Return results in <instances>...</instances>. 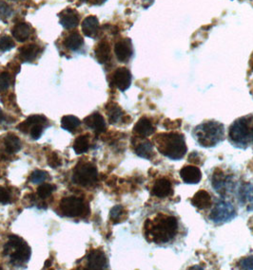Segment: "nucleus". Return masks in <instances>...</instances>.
<instances>
[{
  "label": "nucleus",
  "mask_w": 253,
  "mask_h": 270,
  "mask_svg": "<svg viewBox=\"0 0 253 270\" xmlns=\"http://www.w3.org/2000/svg\"><path fill=\"white\" fill-rule=\"evenodd\" d=\"M178 232L176 217L158 213L152 219H148L144 225L145 237L154 244H166L174 239Z\"/></svg>",
  "instance_id": "1"
},
{
  "label": "nucleus",
  "mask_w": 253,
  "mask_h": 270,
  "mask_svg": "<svg viewBox=\"0 0 253 270\" xmlns=\"http://www.w3.org/2000/svg\"><path fill=\"white\" fill-rule=\"evenodd\" d=\"M154 142L159 152L173 160L182 159L188 150L184 136L178 132L158 134Z\"/></svg>",
  "instance_id": "2"
},
{
  "label": "nucleus",
  "mask_w": 253,
  "mask_h": 270,
  "mask_svg": "<svg viewBox=\"0 0 253 270\" xmlns=\"http://www.w3.org/2000/svg\"><path fill=\"white\" fill-rule=\"evenodd\" d=\"M229 138L234 146L241 149L253 145V115L239 118L231 124Z\"/></svg>",
  "instance_id": "3"
},
{
  "label": "nucleus",
  "mask_w": 253,
  "mask_h": 270,
  "mask_svg": "<svg viewBox=\"0 0 253 270\" xmlns=\"http://www.w3.org/2000/svg\"><path fill=\"white\" fill-rule=\"evenodd\" d=\"M194 139L199 145L210 148L224 140V125L218 122H206L196 126L192 132Z\"/></svg>",
  "instance_id": "4"
},
{
  "label": "nucleus",
  "mask_w": 253,
  "mask_h": 270,
  "mask_svg": "<svg viewBox=\"0 0 253 270\" xmlns=\"http://www.w3.org/2000/svg\"><path fill=\"white\" fill-rule=\"evenodd\" d=\"M4 254L10 255L11 263L20 266L30 260L31 248L27 243L16 235H11L4 247Z\"/></svg>",
  "instance_id": "5"
},
{
  "label": "nucleus",
  "mask_w": 253,
  "mask_h": 270,
  "mask_svg": "<svg viewBox=\"0 0 253 270\" xmlns=\"http://www.w3.org/2000/svg\"><path fill=\"white\" fill-rule=\"evenodd\" d=\"M98 172L94 164L90 162H80L73 170L72 181L83 187L93 185L97 181Z\"/></svg>",
  "instance_id": "6"
},
{
  "label": "nucleus",
  "mask_w": 253,
  "mask_h": 270,
  "mask_svg": "<svg viewBox=\"0 0 253 270\" xmlns=\"http://www.w3.org/2000/svg\"><path fill=\"white\" fill-rule=\"evenodd\" d=\"M236 209L234 206L227 200H219L214 209L210 212L209 219L216 223V224H222V223H227L236 216Z\"/></svg>",
  "instance_id": "7"
},
{
  "label": "nucleus",
  "mask_w": 253,
  "mask_h": 270,
  "mask_svg": "<svg viewBox=\"0 0 253 270\" xmlns=\"http://www.w3.org/2000/svg\"><path fill=\"white\" fill-rule=\"evenodd\" d=\"M60 210L68 217L82 216L87 211L88 206L85 201L76 196L65 197L60 202Z\"/></svg>",
  "instance_id": "8"
},
{
  "label": "nucleus",
  "mask_w": 253,
  "mask_h": 270,
  "mask_svg": "<svg viewBox=\"0 0 253 270\" xmlns=\"http://www.w3.org/2000/svg\"><path fill=\"white\" fill-rule=\"evenodd\" d=\"M213 187L214 191L221 195H226L231 193L235 189V183L232 178L225 175L222 171L214 172L213 177Z\"/></svg>",
  "instance_id": "9"
},
{
  "label": "nucleus",
  "mask_w": 253,
  "mask_h": 270,
  "mask_svg": "<svg viewBox=\"0 0 253 270\" xmlns=\"http://www.w3.org/2000/svg\"><path fill=\"white\" fill-rule=\"evenodd\" d=\"M87 265L89 269H107L108 259L102 250L93 249L88 255Z\"/></svg>",
  "instance_id": "10"
},
{
  "label": "nucleus",
  "mask_w": 253,
  "mask_h": 270,
  "mask_svg": "<svg viewBox=\"0 0 253 270\" xmlns=\"http://www.w3.org/2000/svg\"><path fill=\"white\" fill-rule=\"evenodd\" d=\"M112 83L120 91H126L132 84V73L126 68H118L114 71Z\"/></svg>",
  "instance_id": "11"
},
{
  "label": "nucleus",
  "mask_w": 253,
  "mask_h": 270,
  "mask_svg": "<svg viewBox=\"0 0 253 270\" xmlns=\"http://www.w3.org/2000/svg\"><path fill=\"white\" fill-rule=\"evenodd\" d=\"M114 53L119 62H128L134 53L132 41L130 39H123L117 42L114 46Z\"/></svg>",
  "instance_id": "12"
},
{
  "label": "nucleus",
  "mask_w": 253,
  "mask_h": 270,
  "mask_svg": "<svg viewBox=\"0 0 253 270\" xmlns=\"http://www.w3.org/2000/svg\"><path fill=\"white\" fill-rule=\"evenodd\" d=\"M237 199L248 211L253 210V185L245 183L237 190Z\"/></svg>",
  "instance_id": "13"
},
{
  "label": "nucleus",
  "mask_w": 253,
  "mask_h": 270,
  "mask_svg": "<svg viewBox=\"0 0 253 270\" xmlns=\"http://www.w3.org/2000/svg\"><path fill=\"white\" fill-rule=\"evenodd\" d=\"M174 189L172 182L167 178H159L158 180L155 181L154 185L151 190V194L159 197V198H164L173 195Z\"/></svg>",
  "instance_id": "14"
},
{
  "label": "nucleus",
  "mask_w": 253,
  "mask_h": 270,
  "mask_svg": "<svg viewBox=\"0 0 253 270\" xmlns=\"http://www.w3.org/2000/svg\"><path fill=\"white\" fill-rule=\"evenodd\" d=\"M180 177L187 184H197L202 179V173L198 167L186 166L180 171Z\"/></svg>",
  "instance_id": "15"
},
{
  "label": "nucleus",
  "mask_w": 253,
  "mask_h": 270,
  "mask_svg": "<svg viewBox=\"0 0 253 270\" xmlns=\"http://www.w3.org/2000/svg\"><path fill=\"white\" fill-rule=\"evenodd\" d=\"M59 17H60V24L67 30L75 28L79 23L78 14L76 11L72 9L65 10L59 15Z\"/></svg>",
  "instance_id": "16"
},
{
  "label": "nucleus",
  "mask_w": 253,
  "mask_h": 270,
  "mask_svg": "<svg viewBox=\"0 0 253 270\" xmlns=\"http://www.w3.org/2000/svg\"><path fill=\"white\" fill-rule=\"evenodd\" d=\"M84 124H86L89 128L95 130L97 134L103 133L106 131V128H107L106 122L100 113H94L88 116L87 118H85Z\"/></svg>",
  "instance_id": "17"
},
{
  "label": "nucleus",
  "mask_w": 253,
  "mask_h": 270,
  "mask_svg": "<svg viewBox=\"0 0 253 270\" xmlns=\"http://www.w3.org/2000/svg\"><path fill=\"white\" fill-rule=\"evenodd\" d=\"M99 21L96 16H90L86 17L82 22V31L85 36L93 38L98 32Z\"/></svg>",
  "instance_id": "18"
},
{
  "label": "nucleus",
  "mask_w": 253,
  "mask_h": 270,
  "mask_svg": "<svg viewBox=\"0 0 253 270\" xmlns=\"http://www.w3.org/2000/svg\"><path fill=\"white\" fill-rule=\"evenodd\" d=\"M40 47L35 44H29L19 48V58L23 62H32L40 52Z\"/></svg>",
  "instance_id": "19"
},
{
  "label": "nucleus",
  "mask_w": 253,
  "mask_h": 270,
  "mask_svg": "<svg viewBox=\"0 0 253 270\" xmlns=\"http://www.w3.org/2000/svg\"><path fill=\"white\" fill-rule=\"evenodd\" d=\"M212 197L210 194L206 191L201 190L195 193L191 199V204L199 209H205L209 208L212 205Z\"/></svg>",
  "instance_id": "20"
},
{
  "label": "nucleus",
  "mask_w": 253,
  "mask_h": 270,
  "mask_svg": "<svg viewBox=\"0 0 253 270\" xmlns=\"http://www.w3.org/2000/svg\"><path fill=\"white\" fill-rule=\"evenodd\" d=\"M135 133L141 137H149L155 132V127L148 118H141L134 128Z\"/></svg>",
  "instance_id": "21"
},
{
  "label": "nucleus",
  "mask_w": 253,
  "mask_h": 270,
  "mask_svg": "<svg viewBox=\"0 0 253 270\" xmlns=\"http://www.w3.org/2000/svg\"><path fill=\"white\" fill-rule=\"evenodd\" d=\"M31 27L27 23H17L12 30L14 38L18 42H25L31 35Z\"/></svg>",
  "instance_id": "22"
},
{
  "label": "nucleus",
  "mask_w": 253,
  "mask_h": 270,
  "mask_svg": "<svg viewBox=\"0 0 253 270\" xmlns=\"http://www.w3.org/2000/svg\"><path fill=\"white\" fill-rule=\"evenodd\" d=\"M95 53L97 62L106 64L111 57V47L109 43L106 41L100 42L95 47Z\"/></svg>",
  "instance_id": "23"
},
{
  "label": "nucleus",
  "mask_w": 253,
  "mask_h": 270,
  "mask_svg": "<svg viewBox=\"0 0 253 270\" xmlns=\"http://www.w3.org/2000/svg\"><path fill=\"white\" fill-rule=\"evenodd\" d=\"M4 145H5V151L9 154H16L18 151H20L22 147L20 139L13 133H10L5 137Z\"/></svg>",
  "instance_id": "24"
},
{
  "label": "nucleus",
  "mask_w": 253,
  "mask_h": 270,
  "mask_svg": "<svg viewBox=\"0 0 253 270\" xmlns=\"http://www.w3.org/2000/svg\"><path fill=\"white\" fill-rule=\"evenodd\" d=\"M46 123H47L46 117L42 116V115H33V116L29 117L26 121H24L21 124H18L17 129L20 132H23L25 134H27L32 128V125L36 124H46Z\"/></svg>",
  "instance_id": "25"
},
{
  "label": "nucleus",
  "mask_w": 253,
  "mask_h": 270,
  "mask_svg": "<svg viewBox=\"0 0 253 270\" xmlns=\"http://www.w3.org/2000/svg\"><path fill=\"white\" fill-rule=\"evenodd\" d=\"M64 44L70 50L76 51L83 46L84 40L78 32H71L65 38Z\"/></svg>",
  "instance_id": "26"
},
{
  "label": "nucleus",
  "mask_w": 253,
  "mask_h": 270,
  "mask_svg": "<svg viewBox=\"0 0 253 270\" xmlns=\"http://www.w3.org/2000/svg\"><path fill=\"white\" fill-rule=\"evenodd\" d=\"M135 153L138 156H140L142 158L150 159L153 155V145L150 143L149 140H146L136 146Z\"/></svg>",
  "instance_id": "27"
},
{
  "label": "nucleus",
  "mask_w": 253,
  "mask_h": 270,
  "mask_svg": "<svg viewBox=\"0 0 253 270\" xmlns=\"http://www.w3.org/2000/svg\"><path fill=\"white\" fill-rule=\"evenodd\" d=\"M81 124L79 119L77 117L72 115L64 116L61 120V126L64 130L69 132H73L77 127H79Z\"/></svg>",
  "instance_id": "28"
},
{
  "label": "nucleus",
  "mask_w": 253,
  "mask_h": 270,
  "mask_svg": "<svg viewBox=\"0 0 253 270\" xmlns=\"http://www.w3.org/2000/svg\"><path fill=\"white\" fill-rule=\"evenodd\" d=\"M90 148V139L86 135L79 136L73 142V150L77 154L86 153Z\"/></svg>",
  "instance_id": "29"
},
{
  "label": "nucleus",
  "mask_w": 253,
  "mask_h": 270,
  "mask_svg": "<svg viewBox=\"0 0 253 270\" xmlns=\"http://www.w3.org/2000/svg\"><path fill=\"white\" fill-rule=\"evenodd\" d=\"M109 121L111 124H116L123 116V111L116 103H111L107 106Z\"/></svg>",
  "instance_id": "30"
},
{
  "label": "nucleus",
  "mask_w": 253,
  "mask_h": 270,
  "mask_svg": "<svg viewBox=\"0 0 253 270\" xmlns=\"http://www.w3.org/2000/svg\"><path fill=\"white\" fill-rule=\"evenodd\" d=\"M55 189H56L55 186L49 184V183H44L38 187L37 195L39 196L40 198L45 199V198H48L49 196H51V194L55 191Z\"/></svg>",
  "instance_id": "31"
},
{
  "label": "nucleus",
  "mask_w": 253,
  "mask_h": 270,
  "mask_svg": "<svg viewBox=\"0 0 253 270\" xmlns=\"http://www.w3.org/2000/svg\"><path fill=\"white\" fill-rule=\"evenodd\" d=\"M12 76L9 72H1L0 73V93L5 92L12 85Z\"/></svg>",
  "instance_id": "32"
},
{
  "label": "nucleus",
  "mask_w": 253,
  "mask_h": 270,
  "mask_svg": "<svg viewBox=\"0 0 253 270\" xmlns=\"http://www.w3.org/2000/svg\"><path fill=\"white\" fill-rule=\"evenodd\" d=\"M49 176L45 171L35 170L30 177V181L33 184H39L47 180Z\"/></svg>",
  "instance_id": "33"
},
{
  "label": "nucleus",
  "mask_w": 253,
  "mask_h": 270,
  "mask_svg": "<svg viewBox=\"0 0 253 270\" xmlns=\"http://www.w3.org/2000/svg\"><path fill=\"white\" fill-rule=\"evenodd\" d=\"M15 46V41L8 35H3L0 37V51H9Z\"/></svg>",
  "instance_id": "34"
},
{
  "label": "nucleus",
  "mask_w": 253,
  "mask_h": 270,
  "mask_svg": "<svg viewBox=\"0 0 253 270\" xmlns=\"http://www.w3.org/2000/svg\"><path fill=\"white\" fill-rule=\"evenodd\" d=\"M124 215V208L121 205H117L111 208V219L114 224L118 223L121 217Z\"/></svg>",
  "instance_id": "35"
},
{
  "label": "nucleus",
  "mask_w": 253,
  "mask_h": 270,
  "mask_svg": "<svg viewBox=\"0 0 253 270\" xmlns=\"http://www.w3.org/2000/svg\"><path fill=\"white\" fill-rule=\"evenodd\" d=\"M13 11L8 4L4 1H0V19L1 20H6L12 15Z\"/></svg>",
  "instance_id": "36"
},
{
  "label": "nucleus",
  "mask_w": 253,
  "mask_h": 270,
  "mask_svg": "<svg viewBox=\"0 0 253 270\" xmlns=\"http://www.w3.org/2000/svg\"><path fill=\"white\" fill-rule=\"evenodd\" d=\"M44 124H36L32 125L29 131L32 139H38L42 136L44 131Z\"/></svg>",
  "instance_id": "37"
},
{
  "label": "nucleus",
  "mask_w": 253,
  "mask_h": 270,
  "mask_svg": "<svg viewBox=\"0 0 253 270\" xmlns=\"http://www.w3.org/2000/svg\"><path fill=\"white\" fill-rule=\"evenodd\" d=\"M48 164L52 167V168H57L61 165V158L59 157V155L57 153L54 152L52 154L49 156L48 158Z\"/></svg>",
  "instance_id": "38"
},
{
  "label": "nucleus",
  "mask_w": 253,
  "mask_h": 270,
  "mask_svg": "<svg viewBox=\"0 0 253 270\" xmlns=\"http://www.w3.org/2000/svg\"><path fill=\"white\" fill-rule=\"evenodd\" d=\"M10 202H11V193L6 188L0 186V203L9 204Z\"/></svg>",
  "instance_id": "39"
},
{
  "label": "nucleus",
  "mask_w": 253,
  "mask_h": 270,
  "mask_svg": "<svg viewBox=\"0 0 253 270\" xmlns=\"http://www.w3.org/2000/svg\"><path fill=\"white\" fill-rule=\"evenodd\" d=\"M239 267L242 269H253V257H246L243 258L239 262Z\"/></svg>",
  "instance_id": "40"
},
{
  "label": "nucleus",
  "mask_w": 253,
  "mask_h": 270,
  "mask_svg": "<svg viewBox=\"0 0 253 270\" xmlns=\"http://www.w3.org/2000/svg\"><path fill=\"white\" fill-rule=\"evenodd\" d=\"M82 1L88 2V3L92 4V5H101V4H103L106 0H82Z\"/></svg>",
  "instance_id": "41"
},
{
  "label": "nucleus",
  "mask_w": 253,
  "mask_h": 270,
  "mask_svg": "<svg viewBox=\"0 0 253 270\" xmlns=\"http://www.w3.org/2000/svg\"><path fill=\"white\" fill-rule=\"evenodd\" d=\"M4 120H5V117H4V114H3L2 110H1V108H0V123L3 122Z\"/></svg>",
  "instance_id": "42"
},
{
  "label": "nucleus",
  "mask_w": 253,
  "mask_h": 270,
  "mask_svg": "<svg viewBox=\"0 0 253 270\" xmlns=\"http://www.w3.org/2000/svg\"><path fill=\"white\" fill-rule=\"evenodd\" d=\"M51 264H52V262H51V260H48V261H46V262H45L44 268H48V267H50V266H51Z\"/></svg>",
  "instance_id": "43"
},
{
  "label": "nucleus",
  "mask_w": 253,
  "mask_h": 270,
  "mask_svg": "<svg viewBox=\"0 0 253 270\" xmlns=\"http://www.w3.org/2000/svg\"><path fill=\"white\" fill-rule=\"evenodd\" d=\"M1 268H2V267H1V266H0V269H1Z\"/></svg>",
  "instance_id": "44"
}]
</instances>
